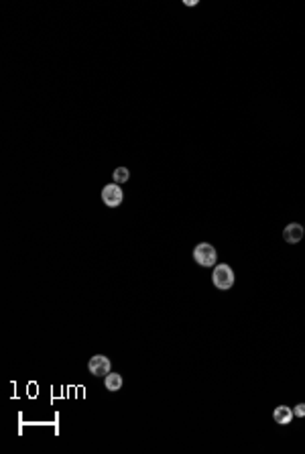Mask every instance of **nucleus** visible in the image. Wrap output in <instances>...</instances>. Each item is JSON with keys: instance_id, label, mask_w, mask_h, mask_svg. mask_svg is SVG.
<instances>
[{"instance_id": "9", "label": "nucleus", "mask_w": 305, "mask_h": 454, "mask_svg": "<svg viewBox=\"0 0 305 454\" xmlns=\"http://www.w3.org/2000/svg\"><path fill=\"white\" fill-rule=\"evenodd\" d=\"M293 414H295L297 418H305V403H297V405L293 407Z\"/></svg>"}, {"instance_id": "7", "label": "nucleus", "mask_w": 305, "mask_h": 454, "mask_svg": "<svg viewBox=\"0 0 305 454\" xmlns=\"http://www.w3.org/2000/svg\"><path fill=\"white\" fill-rule=\"evenodd\" d=\"M122 377L118 375V373H108L106 377H104V385H106V389L110 391V393H116V391H120V387H122Z\"/></svg>"}, {"instance_id": "4", "label": "nucleus", "mask_w": 305, "mask_h": 454, "mask_svg": "<svg viewBox=\"0 0 305 454\" xmlns=\"http://www.w3.org/2000/svg\"><path fill=\"white\" fill-rule=\"evenodd\" d=\"M122 200H124V194H122V188H120L118 184H108V186H104V190H102V202H104L106 206L116 208V206L122 204Z\"/></svg>"}, {"instance_id": "1", "label": "nucleus", "mask_w": 305, "mask_h": 454, "mask_svg": "<svg viewBox=\"0 0 305 454\" xmlns=\"http://www.w3.org/2000/svg\"><path fill=\"white\" fill-rule=\"evenodd\" d=\"M212 281H214V285H216L218 289H222V291L230 289V287L234 285V271H232V267H230V265H226V263H218V265L214 267Z\"/></svg>"}, {"instance_id": "8", "label": "nucleus", "mask_w": 305, "mask_h": 454, "mask_svg": "<svg viewBox=\"0 0 305 454\" xmlns=\"http://www.w3.org/2000/svg\"><path fill=\"white\" fill-rule=\"evenodd\" d=\"M128 177H130V171L126 169V167H116L114 169V173H112V179H114V184H126L128 181Z\"/></svg>"}, {"instance_id": "6", "label": "nucleus", "mask_w": 305, "mask_h": 454, "mask_svg": "<svg viewBox=\"0 0 305 454\" xmlns=\"http://www.w3.org/2000/svg\"><path fill=\"white\" fill-rule=\"evenodd\" d=\"M273 418H275V422H277L279 426H289V424H291V420L295 418V414H293V410H291V407H287V405H279V407L273 412Z\"/></svg>"}, {"instance_id": "5", "label": "nucleus", "mask_w": 305, "mask_h": 454, "mask_svg": "<svg viewBox=\"0 0 305 454\" xmlns=\"http://www.w3.org/2000/svg\"><path fill=\"white\" fill-rule=\"evenodd\" d=\"M303 235H305V229H303L299 222L287 224V226H285V231H283V239H285L289 245H297V243L303 239Z\"/></svg>"}, {"instance_id": "3", "label": "nucleus", "mask_w": 305, "mask_h": 454, "mask_svg": "<svg viewBox=\"0 0 305 454\" xmlns=\"http://www.w3.org/2000/svg\"><path fill=\"white\" fill-rule=\"evenodd\" d=\"M88 371L94 375V377H106L110 371H112V362L108 356L104 354H94L88 362Z\"/></svg>"}, {"instance_id": "2", "label": "nucleus", "mask_w": 305, "mask_h": 454, "mask_svg": "<svg viewBox=\"0 0 305 454\" xmlns=\"http://www.w3.org/2000/svg\"><path fill=\"white\" fill-rule=\"evenodd\" d=\"M216 259H218V253L210 243H199L193 249V261L199 267H216Z\"/></svg>"}]
</instances>
